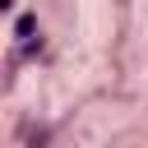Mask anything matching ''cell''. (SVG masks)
Masks as SVG:
<instances>
[{
    "label": "cell",
    "instance_id": "6da1fadb",
    "mask_svg": "<svg viewBox=\"0 0 148 148\" xmlns=\"http://www.w3.org/2000/svg\"><path fill=\"white\" fill-rule=\"evenodd\" d=\"M32 32H37V14H18V23H14V37H18V42H32Z\"/></svg>",
    "mask_w": 148,
    "mask_h": 148
},
{
    "label": "cell",
    "instance_id": "7a4b0ae2",
    "mask_svg": "<svg viewBox=\"0 0 148 148\" xmlns=\"http://www.w3.org/2000/svg\"><path fill=\"white\" fill-rule=\"evenodd\" d=\"M5 9H14V0H0V14H5Z\"/></svg>",
    "mask_w": 148,
    "mask_h": 148
}]
</instances>
